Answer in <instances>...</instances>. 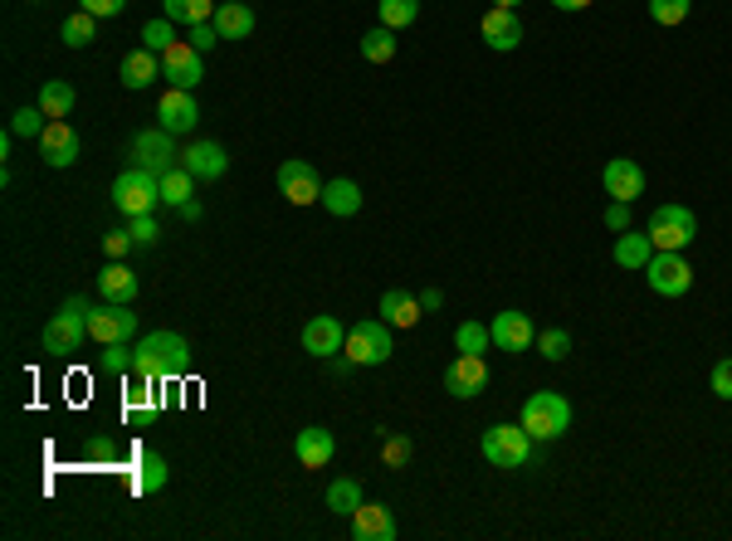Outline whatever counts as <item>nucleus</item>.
Returning a JSON list of instances; mask_svg holds the SVG:
<instances>
[{"instance_id":"obj_6","label":"nucleus","mask_w":732,"mask_h":541,"mask_svg":"<svg viewBox=\"0 0 732 541\" xmlns=\"http://www.w3.org/2000/svg\"><path fill=\"white\" fill-rule=\"evenodd\" d=\"M693 235H699V220H693L689 205L669 201V205H659V211L650 215V244H654V249L683 254L693 244Z\"/></svg>"},{"instance_id":"obj_38","label":"nucleus","mask_w":732,"mask_h":541,"mask_svg":"<svg viewBox=\"0 0 732 541\" xmlns=\"http://www.w3.org/2000/svg\"><path fill=\"white\" fill-rule=\"evenodd\" d=\"M455 347H459V351H469V356H484L488 347H494V337H488V327H484V323H459Z\"/></svg>"},{"instance_id":"obj_35","label":"nucleus","mask_w":732,"mask_h":541,"mask_svg":"<svg viewBox=\"0 0 732 541\" xmlns=\"http://www.w3.org/2000/svg\"><path fill=\"white\" fill-rule=\"evenodd\" d=\"M386 30H406V24L420 20V0H376Z\"/></svg>"},{"instance_id":"obj_47","label":"nucleus","mask_w":732,"mask_h":541,"mask_svg":"<svg viewBox=\"0 0 732 541\" xmlns=\"http://www.w3.org/2000/svg\"><path fill=\"white\" fill-rule=\"evenodd\" d=\"M713 396L718 400H732V356H723V361L713 366Z\"/></svg>"},{"instance_id":"obj_28","label":"nucleus","mask_w":732,"mask_h":541,"mask_svg":"<svg viewBox=\"0 0 732 541\" xmlns=\"http://www.w3.org/2000/svg\"><path fill=\"white\" fill-rule=\"evenodd\" d=\"M73 103H79L73 83H64V79H44V83H40V108H44L49 122H54V118H69Z\"/></svg>"},{"instance_id":"obj_18","label":"nucleus","mask_w":732,"mask_h":541,"mask_svg":"<svg viewBox=\"0 0 732 541\" xmlns=\"http://www.w3.org/2000/svg\"><path fill=\"white\" fill-rule=\"evenodd\" d=\"M181 166H186L195 181H220L230 171V152L220 142H191L186 152H181Z\"/></svg>"},{"instance_id":"obj_9","label":"nucleus","mask_w":732,"mask_h":541,"mask_svg":"<svg viewBox=\"0 0 732 541\" xmlns=\"http://www.w3.org/2000/svg\"><path fill=\"white\" fill-rule=\"evenodd\" d=\"M89 337L98 347H113V341H132L138 337V313L132 303H103V307H89Z\"/></svg>"},{"instance_id":"obj_17","label":"nucleus","mask_w":732,"mask_h":541,"mask_svg":"<svg viewBox=\"0 0 732 541\" xmlns=\"http://www.w3.org/2000/svg\"><path fill=\"white\" fill-rule=\"evenodd\" d=\"M601 186H606V195L610 201H634V195H644V171H640V162H630V156H616V162H606V171H601Z\"/></svg>"},{"instance_id":"obj_11","label":"nucleus","mask_w":732,"mask_h":541,"mask_svg":"<svg viewBox=\"0 0 732 541\" xmlns=\"http://www.w3.org/2000/svg\"><path fill=\"white\" fill-rule=\"evenodd\" d=\"M162 79L171 83V89H195V83L205 79V59L201 49H195L191 40H176L162 54Z\"/></svg>"},{"instance_id":"obj_12","label":"nucleus","mask_w":732,"mask_h":541,"mask_svg":"<svg viewBox=\"0 0 732 541\" xmlns=\"http://www.w3.org/2000/svg\"><path fill=\"white\" fill-rule=\"evenodd\" d=\"M445 390H449V396H459V400L484 396V390H488V366H484V356L459 351L455 361L445 366Z\"/></svg>"},{"instance_id":"obj_27","label":"nucleus","mask_w":732,"mask_h":541,"mask_svg":"<svg viewBox=\"0 0 732 541\" xmlns=\"http://www.w3.org/2000/svg\"><path fill=\"white\" fill-rule=\"evenodd\" d=\"M323 205H327V211H333L337 220H347V215H357L362 211V186H357V181H327V186H323Z\"/></svg>"},{"instance_id":"obj_2","label":"nucleus","mask_w":732,"mask_h":541,"mask_svg":"<svg viewBox=\"0 0 732 541\" xmlns=\"http://www.w3.org/2000/svg\"><path fill=\"white\" fill-rule=\"evenodd\" d=\"M518 425L528 429L537 445H547V439H561V435L571 429V400L557 396V390H537V396L522 400Z\"/></svg>"},{"instance_id":"obj_39","label":"nucleus","mask_w":732,"mask_h":541,"mask_svg":"<svg viewBox=\"0 0 732 541\" xmlns=\"http://www.w3.org/2000/svg\"><path fill=\"white\" fill-rule=\"evenodd\" d=\"M132 366H138V356L128 351V341H113V347H103V356H98V371H108V376H128Z\"/></svg>"},{"instance_id":"obj_44","label":"nucleus","mask_w":732,"mask_h":541,"mask_svg":"<svg viewBox=\"0 0 732 541\" xmlns=\"http://www.w3.org/2000/svg\"><path fill=\"white\" fill-rule=\"evenodd\" d=\"M128 229H132V239H138V244H156V239H162V229H156L152 215H128Z\"/></svg>"},{"instance_id":"obj_10","label":"nucleus","mask_w":732,"mask_h":541,"mask_svg":"<svg viewBox=\"0 0 732 541\" xmlns=\"http://www.w3.org/2000/svg\"><path fill=\"white\" fill-rule=\"evenodd\" d=\"M323 186L327 181L317 176V166L313 162H284L278 166V191H284V201L288 205H323Z\"/></svg>"},{"instance_id":"obj_23","label":"nucleus","mask_w":732,"mask_h":541,"mask_svg":"<svg viewBox=\"0 0 732 541\" xmlns=\"http://www.w3.org/2000/svg\"><path fill=\"white\" fill-rule=\"evenodd\" d=\"M118 79H122V89H132V93L152 89V83L162 79V54H152V49H132V54L122 59Z\"/></svg>"},{"instance_id":"obj_15","label":"nucleus","mask_w":732,"mask_h":541,"mask_svg":"<svg viewBox=\"0 0 732 541\" xmlns=\"http://www.w3.org/2000/svg\"><path fill=\"white\" fill-rule=\"evenodd\" d=\"M40 156H44V166H54V171H64V166L79 162V132L69 127V118H54V122L44 127Z\"/></svg>"},{"instance_id":"obj_19","label":"nucleus","mask_w":732,"mask_h":541,"mask_svg":"<svg viewBox=\"0 0 732 541\" xmlns=\"http://www.w3.org/2000/svg\"><path fill=\"white\" fill-rule=\"evenodd\" d=\"M479 34H484V44H488V49H498V54H512V49L522 44V20L512 16V10L494 6V10H488V16H484Z\"/></svg>"},{"instance_id":"obj_46","label":"nucleus","mask_w":732,"mask_h":541,"mask_svg":"<svg viewBox=\"0 0 732 541\" xmlns=\"http://www.w3.org/2000/svg\"><path fill=\"white\" fill-rule=\"evenodd\" d=\"M606 229H610V235H626V229H630V205L626 201L606 205Z\"/></svg>"},{"instance_id":"obj_30","label":"nucleus","mask_w":732,"mask_h":541,"mask_svg":"<svg viewBox=\"0 0 732 541\" xmlns=\"http://www.w3.org/2000/svg\"><path fill=\"white\" fill-rule=\"evenodd\" d=\"M191 195H195V176H191L186 166L176 162L171 171H162V205H176V211H181Z\"/></svg>"},{"instance_id":"obj_8","label":"nucleus","mask_w":732,"mask_h":541,"mask_svg":"<svg viewBox=\"0 0 732 541\" xmlns=\"http://www.w3.org/2000/svg\"><path fill=\"white\" fill-rule=\"evenodd\" d=\"M342 351H347L357 366L390 361V323H382V317H366V323L347 327V347H342Z\"/></svg>"},{"instance_id":"obj_45","label":"nucleus","mask_w":732,"mask_h":541,"mask_svg":"<svg viewBox=\"0 0 732 541\" xmlns=\"http://www.w3.org/2000/svg\"><path fill=\"white\" fill-rule=\"evenodd\" d=\"M132 244H138V239H132V229H108V235H103V254H108V259H122Z\"/></svg>"},{"instance_id":"obj_41","label":"nucleus","mask_w":732,"mask_h":541,"mask_svg":"<svg viewBox=\"0 0 732 541\" xmlns=\"http://www.w3.org/2000/svg\"><path fill=\"white\" fill-rule=\"evenodd\" d=\"M537 351H542L547 361H561V356L571 351V331H567V327H547V331H537Z\"/></svg>"},{"instance_id":"obj_3","label":"nucleus","mask_w":732,"mask_h":541,"mask_svg":"<svg viewBox=\"0 0 732 541\" xmlns=\"http://www.w3.org/2000/svg\"><path fill=\"white\" fill-rule=\"evenodd\" d=\"M108 201H113L118 215H152L156 205H162V176H152V171H142V166H128L113 181Z\"/></svg>"},{"instance_id":"obj_31","label":"nucleus","mask_w":732,"mask_h":541,"mask_svg":"<svg viewBox=\"0 0 732 541\" xmlns=\"http://www.w3.org/2000/svg\"><path fill=\"white\" fill-rule=\"evenodd\" d=\"M362 59L366 64H390V59H396V30H386V24L366 30L362 34Z\"/></svg>"},{"instance_id":"obj_49","label":"nucleus","mask_w":732,"mask_h":541,"mask_svg":"<svg viewBox=\"0 0 732 541\" xmlns=\"http://www.w3.org/2000/svg\"><path fill=\"white\" fill-rule=\"evenodd\" d=\"M191 44L205 54V49H215V44H220V30H215L211 20H205V24H191Z\"/></svg>"},{"instance_id":"obj_29","label":"nucleus","mask_w":732,"mask_h":541,"mask_svg":"<svg viewBox=\"0 0 732 541\" xmlns=\"http://www.w3.org/2000/svg\"><path fill=\"white\" fill-rule=\"evenodd\" d=\"M162 16L171 24H205L215 20V0H162Z\"/></svg>"},{"instance_id":"obj_34","label":"nucleus","mask_w":732,"mask_h":541,"mask_svg":"<svg viewBox=\"0 0 732 541\" xmlns=\"http://www.w3.org/2000/svg\"><path fill=\"white\" fill-rule=\"evenodd\" d=\"M362 502H366V498H362V483H357V478H337V483L327 488V508H333L337 518H352Z\"/></svg>"},{"instance_id":"obj_36","label":"nucleus","mask_w":732,"mask_h":541,"mask_svg":"<svg viewBox=\"0 0 732 541\" xmlns=\"http://www.w3.org/2000/svg\"><path fill=\"white\" fill-rule=\"evenodd\" d=\"M166 488V459L162 453H142L138 459V493H162Z\"/></svg>"},{"instance_id":"obj_40","label":"nucleus","mask_w":732,"mask_h":541,"mask_svg":"<svg viewBox=\"0 0 732 541\" xmlns=\"http://www.w3.org/2000/svg\"><path fill=\"white\" fill-rule=\"evenodd\" d=\"M176 44V30H171V20H152V24H142V49H152V54H166V49Z\"/></svg>"},{"instance_id":"obj_54","label":"nucleus","mask_w":732,"mask_h":541,"mask_svg":"<svg viewBox=\"0 0 732 541\" xmlns=\"http://www.w3.org/2000/svg\"><path fill=\"white\" fill-rule=\"evenodd\" d=\"M34 6H40V0H34Z\"/></svg>"},{"instance_id":"obj_33","label":"nucleus","mask_w":732,"mask_h":541,"mask_svg":"<svg viewBox=\"0 0 732 541\" xmlns=\"http://www.w3.org/2000/svg\"><path fill=\"white\" fill-rule=\"evenodd\" d=\"M650 254H654L650 235H616V264L620 268H644Z\"/></svg>"},{"instance_id":"obj_53","label":"nucleus","mask_w":732,"mask_h":541,"mask_svg":"<svg viewBox=\"0 0 732 541\" xmlns=\"http://www.w3.org/2000/svg\"><path fill=\"white\" fill-rule=\"evenodd\" d=\"M494 6H504V10H518V6H522V0H494Z\"/></svg>"},{"instance_id":"obj_24","label":"nucleus","mask_w":732,"mask_h":541,"mask_svg":"<svg viewBox=\"0 0 732 541\" xmlns=\"http://www.w3.org/2000/svg\"><path fill=\"white\" fill-rule=\"evenodd\" d=\"M98 293H103V303H132L138 298V274L122 259H108L103 274H98Z\"/></svg>"},{"instance_id":"obj_7","label":"nucleus","mask_w":732,"mask_h":541,"mask_svg":"<svg viewBox=\"0 0 732 541\" xmlns=\"http://www.w3.org/2000/svg\"><path fill=\"white\" fill-rule=\"evenodd\" d=\"M644 278H650V288L659 298H683V293L693 288V268L674 249H654L650 264H644Z\"/></svg>"},{"instance_id":"obj_22","label":"nucleus","mask_w":732,"mask_h":541,"mask_svg":"<svg viewBox=\"0 0 732 541\" xmlns=\"http://www.w3.org/2000/svg\"><path fill=\"white\" fill-rule=\"evenodd\" d=\"M352 537L357 541H390L396 537V518H390L386 502H362V508L352 512Z\"/></svg>"},{"instance_id":"obj_5","label":"nucleus","mask_w":732,"mask_h":541,"mask_svg":"<svg viewBox=\"0 0 732 541\" xmlns=\"http://www.w3.org/2000/svg\"><path fill=\"white\" fill-rule=\"evenodd\" d=\"M479 449L494 469H522L532 459V435L522 425H488Z\"/></svg>"},{"instance_id":"obj_21","label":"nucleus","mask_w":732,"mask_h":541,"mask_svg":"<svg viewBox=\"0 0 732 541\" xmlns=\"http://www.w3.org/2000/svg\"><path fill=\"white\" fill-rule=\"evenodd\" d=\"M293 453H298L303 469H327V463H333V453H337L333 429H323V425L298 429V439H293Z\"/></svg>"},{"instance_id":"obj_50","label":"nucleus","mask_w":732,"mask_h":541,"mask_svg":"<svg viewBox=\"0 0 732 541\" xmlns=\"http://www.w3.org/2000/svg\"><path fill=\"white\" fill-rule=\"evenodd\" d=\"M89 459H118V445H113V439H103V435H93L89 439Z\"/></svg>"},{"instance_id":"obj_1","label":"nucleus","mask_w":732,"mask_h":541,"mask_svg":"<svg viewBox=\"0 0 732 541\" xmlns=\"http://www.w3.org/2000/svg\"><path fill=\"white\" fill-rule=\"evenodd\" d=\"M132 356H138V366H132L138 380H181L191 371V347L176 331H146Z\"/></svg>"},{"instance_id":"obj_42","label":"nucleus","mask_w":732,"mask_h":541,"mask_svg":"<svg viewBox=\"0 0 732 541\" xmlns=\"http://www.w3.org/2000/svg\"><path fill=\"white\" fill-rule=\"evenodd\" d=\"M693 10V0H650V20L654 24H683Z\"/></svg>"},{"instance_id":"obj_14","label":"nucleus","mask_w":732,"mask_h":541,"mask_svg":"<svg viewBox=\"0 0 732 541\" xmlns=\"http://www.w3.org/2000/svg\"><path fill=\"white\" fill-rule=\"evenodd\" d=\"M488 337H494L498 351H528L537 341V327L528 313H518V307H508V313H498L494 323H488Z\"/></svg>"},{"instance_id":"obj_4","label":"nucleus","mask_w":732,"mask_h":541,"mask_svg":"<svg viewBox=\"0 0 732 541\" xmlns=\"http://www.w3.org/2000/svg\"><path fill=\"white\" fill-rule=\"evenodd\" d=\"M83 337H89V298H69L44 323V351L49 356H69V351L83 347Z\"/></svg>"},{"instance_id":"obj_26","label":"nucleus","mask_w":732,"mask_h":541,"mask_svg":"<svg viewBox=\"0 0 732 541\" xmlns=\"http://www.w3.org/2000/svg\"><path fill=\"white\" fill-rule=\"evenodd\" d=\"M382 323H390V327H415V323H420V298H410L406 288H386L382 293Z\"/></svg>"},{"instance_id":"obj_13","label":"nucleus","mask_w":732,"mask_h":541,"mask_svg":"<svg viewBox=\"0 0 732 541\" xmlns=\"http://www.w3.org/2000/svg\"><path fill=\"white\" fill-rule=\"evenodd\" d=\"M176 146H171V132L166 127H156V132H138L132 137V166H142V171H152V176H162V171L176 166Z\"/></svg>"},{"instance_id":"obj_48","label":"nucleus","mask_w":732,"mask_h":541,"mask_svg":"<svg viewBox=\"0 0 732 541\" xmlns=\"http://www.w3.org/2000/svg\"><path fill=\"white\" fill-rule=\"evenodd\" d=\"M79 10H89V16H98V20H113V16L128 10V0H79Z\"/></svg>"},{"instance_id":"obj_20","label":"nucleus","mask_w":732,"mask_h":541,"mask_svg":"<svg viewBox=\"0 0 732 541\" xmlns=\"http://www.w3.org/2000/svg\"><path fill=\"white\" fill-rule=\"evenodd\" d=\"M342 347H347V337H342V323L333 313H317V317H308L303 323V351H313V356H337Z\"/></svg>"},{"instance_id":"obj_51","label":"nucleus","mask_w":732,"mask_h":541,"mask_svg":"<svg viewBox=\"0 0 732 541\" xmlns=\"http://www.w3.org/2000/svg\"><path fill=\"white\" fill-rule=\"evenodd\" d=\"M439 303H445V293H439V288H425V293H420V307H430V313H435Z\"/></svg>"},{"instance_id":"obj_43","label":"nucleus","mask_w":732,"mask_h":541,"mask_svg":"<svg viewBox=\"0 0 732 541\" xmlns=\"http://www.w3.org/2000/svg\"><path fill=\"white\" fill-rule=\"evenodd\" d=\"M382 459H386V469H406V459H410V439H406V435H386Z\"/></svg>"},{"instance_id":"obj_16","label":"nucleus","mask_w":732,"mask_h":541,"mask_svg":"<svg viewBox=\"0 0 732 541\" xmlns=\"http://www.w3.org/2000/svg\"><path fill=\"white\" fill-rule=\"evenodd\" d=\"M156 118H162V127L176 137V132H191L195 122H201V108H195L191 89H166L156 98Z\"/></svg>"},{"instance_id":"obj_37","label":"nucleus","mask_w":732,"mask_h":541,"mask_svg":"<svg viewBox=\"0 0 732 541\" xmlns=\"http://www.w3.org/2000/svg\"><path fill=\"white\" fill-rule=\"evenodd\" d=\"M44 127H49V118H44V108L34 103V108H20L16 118H10V132H16V137H24V142H40L44 137Z\"/></svg>"},{"instance_id":"obj_25","label":"nucleus","mask_w":732,"mask_h":541,"mask_svg":"<svg viewBox=\"0 0 732 541\" xmlns=\"http://www.w3.org/2000/svg\"><path fill=\"white\" fill-rule=\"evenodd\" d=\"M211 24L220 30V40H250L254 34V10L244 6V0H220Z\"/></svg>"},{"instance_id":"obj_32","label":"nucleus","mask_w":732,"mask_h":541,"mask_svg":"<svg viewBox=\"0 0 732 541\" xmlns=\"http://www.w3.org/2000/svg\"><path fill=\"white\" fill-rule=\"evenodd\" d=\"M59 34H64L69 49H89L98 40V16H89V10H73V16L59 24Z\"/></svg>"},{"instance_id":"obj_52","label":"nucleus","mask_w":732,"mask_h":541,"mask_svg":"<svg viewBox=\"0 0 732 541\" xmlns=\"http://www.w3.org/2000/svg\"><path fill=\"white\" fill-rule=\"evenodd\" d=\"M557 10H586V6H596V0H552Z\"/></svg>"}]
</instances>
